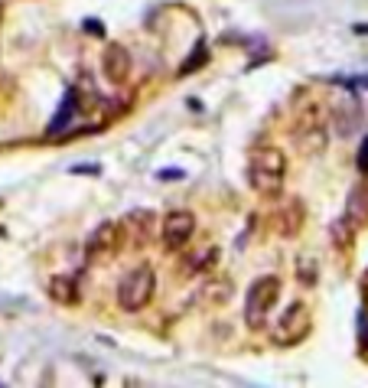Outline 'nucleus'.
<instances>
[{"instance_id":"obj_2","label":"nucleus","mask_w":368,"mask_h":388,"mask_svg":"<svg viewBox=\"0 0 368 388\" xmlns=\"http://www.w3.org/2000/svg\"><path fill=\"white\" fill-rule=\"evenodd\" d=\"M277 300H280V278L264 274V278L254 281L248 294H245V323H248V329H264L268 313L277 307Z\"/></svg>"},{"instance_id":"obj_8","label":"nucleus","mask_w":368,"mask_h":388,"mask_svg":"<svg viewBox=\"0 0 368 388\" xmlns=\"http://www.w3.org/2000/svg\"><path fill=\"white\" fill-rule=\"evenodd\" d=\"M130 69H134V59H130L128 46H121V43H108L105 52H101V72H105V79L111 85H124L130 79Z\"/></svg>"},{"instance_id":"obj_13","label":"nucleus","mask_w":368,"mask_h":388,"mask_svg":"<svg viewBox=\"0 0 368 388\" xmlns=\"http://www.w3.org/2000/svg\"><path fill=\"white\" fill-rule=\"evenodd\" d=\"M300 229H303V202L290 200L287 206L277 212V232L284 239H293V235H300Z\"/></svg>"},{"instance_id":"obj_3","label":"nucleus","mask_w":368,"mask_h":388,"mask_svg":"<svg viewBox=\"0 0 368 388\" xmlns=\"http://www.w3.org/2000/svg\"><path fill=\"white\" fill-rule=\"evenodd\" d=\"M153 290H157V274L153 268L140 264V268L128 271L118 284V307L124 313H140L153 300Z\"/></svg>"},{"instance_id":"obj_20","label":"nucleus","mask_w":368,"mask_h":388,"mask_svg":"<svg viewBox=\"0 0 368 388\" xmlns=\"http://www.w3.org/2000/svg\"><path fill=\"white\" fill-rule=\"evenodd\" d=\"M355 163H358V170L368 177V137L362 140V147H358V157H355Z\"/></svg>"},{"instance_id":"obj_19","label":"nucleus","mask_w":368,"mask_h":388,"mask_svg":"<svg viewBox=\"0 0 368 388\" xmlns=\"http://www.w3.org/2000/svg\"><path fill=\"white\" fill-rule=\"evenodd\" d=\"M358 346L368 349V313L365 310L358 313Z\"/></svg>"},{"instance_id":"obj_11","label":"nucleus","mask_w":368,"mask_h":388,"mask_svg":"<svg viewBox=\"0 0 368 388\" xmlns=\"http://www.w3.org/2000/svg\"><path fill=\"white\" fill-rule=\"evenodd\" d=\"M49 297L62 307H75L79 304V278L75 274H56L49 281Z\"/></svg>"},{"instance_id":"obj_12","label":"nucleus","mask_w":368,"mask_h":388,"mask_svg":"<svg viewBox=\"0 0 368 388\" xmlns=\"http://www.w3.org/2000/svg\"><path fill=\"white\" fill-rule=\"evenodd\" d=\"M293 137H297V150H300V154H307V157L323 154V147H326V130H323V124L293 128Z\"/></svg>"},{"instance_id":"obj_14","label":"nucleus","mask_w":368,"mask_h":388,"mask_svg":"<svg viewBox=\"0 0 368 388\" xmlns=\"http://www.w3.org/2000/svg\"><path fill=\"white\" fill-rule=\"evenodd\" d=\"M297 281L303 288H313L319 281V261L316 255H309V251H300L297 255Z\"/></svg>"},{"instance_id":"obj_21","label":"nucleus","mask_w":368,"mask_h":388,"mask_svg":"<svg viewBox=\"0 0 368 388\" xmlns=\"http://www.w3.org/2000/svg\"><path fill=\"white\" fill-rule=\"evenodd\" d=\"M85 30H89V33H95V36H101V27H98L95 20H89V23H85Z\"/></svg>"},{"instance_id":"obj_4","label":"nucleus","mask_w":368,"mask_h":388,"mask_svg":"<svg viewBox=\"0 0 368 388\" xmlns=\"http://www.w3.org/2000/svg\"><path fill=\"white\" fill-rule=\"evenodd\" d=\"M309 329H313L309 307H307V304H290V307L277 317V323L270 327V343L280 346V349L300 346V343L309 336Z\"/></svg>"},{"instance_id":"obj_17","label":"nucleus","mask_w":368,"mask_h":388,"mask_svg":"<svg viewBox=\"0 0 368 388\" xmlns=\"http://www.w3.org/2000/svg\"><path fill=\"white\" fill-rule=\"evenodd\" d=\"M352 235H355V229L348 225V219L342 216V219L332 225V241H336L339 248H346V245H352Z\"/></svg>"},{"instance_id":"obj_16","label":"nucleus","mask_w":368,"mask_h":388,"mask_svg":"<svg viewBox=\"0 0 368 388\" xmlns=\"http://www.w3.org/2000/svg\"><path fill=\"white\" fill-rule=\"evenodd\" d=\"M199 297L209 300V304H229V297H231V281L215 278V274H212V281L206 284V288H202Z\"/></svg>"},{"instance_id":"obj_6","label":"nucleus","mask_w":368,"mask_h":388,"mask_svg":"<svg viewBox=\"0 0 368 388\" xmlns=\"http://www.w3.org/2000/svg\"><path fill=\"white\" fill-rule=\"evenodd\" d=\"M192 232H196V216L186 212V209H176L163 219V225H160V239H163L167 251H183L186 245H190Z\"/></svg>"},{"instance_id":"obj_10","label":"nucleus","mask_w":368,"mask_h":388,"mask_svg":"<svg viewBox=\"0 0 368 388\" xmlns=\"http://www.w3.org/2000/svg\"><path fill=\"white\" fill-rule=\"evenodd\" d=\"M346 219L352 229H365L368 225V183H358V186L348 193Z\"/></svg>"},{"instance_id":"obj_7","label":"nucleus","mask_w":368,"mask_h":388,"mask_svg":"<svg viewBox=\"0 0 368 388\" xmlns=\"http://www.w3.org/2000/svg\"><path fill=\"white\" fill-rule=\"evenodd\" d=\"M121 225L118 222H101L98 229L89 235V245H85V255L91 261H105V258H114L121 248Z\"/></svg>"},{"instance_id":"obj_5","label":"nucleus","mask_w":368,"mask_h":388,"mask_svg":"<svg viewBox=\"0 0 368 388\" xmlns=\"http://www.w3.org/2000/svg\"><path fill=\"white\" fill-rule=\"evenodd\" d=\"M118 225H121V239H128L134 248H147L150 241L160 235V219L150 209L128 212L124 222H118Z\"/></svg>"},{"instance_id":"obj_15","label":"nucleus","mask_w":368,"mask_h":388,"mask_svg":"<svg viewBox=\"0 0 368 388\" xmlns=\"http://www.w3.org/2000/svg\"><path fill=\"white\" fill-rule=\"evenodd\" d=\"M75 111H79V101H75V95H66V98H62V108H59V114H56V118H52V124L49 128H46V134H62V130L69 128L72 124V114H75Z\"/></svg>"},{"instance_id":"obj_18","label":"nucleus","mask_w":368,"mask_h":388,"mask_svg":"<svg viewBox=\"0 0 368 388\" xmlns=\"http://www.w3.org/2000/svg\"><path fill=\"white\" fill-rule=\"evenodd\" d=\"M209 59V50H206V43H199V46H196V52H192L190 59L183 62V69H179V75H190V72H196L202 66V62Z\"/></svg>"},{"instance_id":"obj_1","label":"nucleus","mask_w":368,"mask_h":388,"mask_svg":"<svg viewBox=\"0 0 368 388\" xmlns=\"http://www.w3.org/2000/svg\"><path fill=\"white\" fill-rule=\"evenodd\" d=\"M287 179V157L277 147H258L248 160V183L264 200H277Z\"/></svg>"},{"instance_id":"obj_9","label":"nucleus","mask_w":368,"mask_h":388,"mask_svg":"<svg viewBox=\"0 0 368 388\" xmlns=\"http://www.w3.org/2000/svg\"><path fill=\"white\" fill-rule=\"evenodd\" d=\"M215 261H219V248H215V245H202V248H190V255H186V261L179 264V271H183V278L212 274Z\"/></svg>"}]
</instances>
